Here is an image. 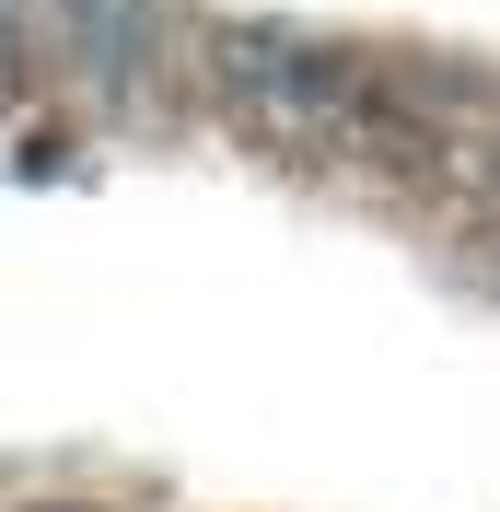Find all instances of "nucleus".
<instances>
[{
  "label": "nucleus",
  "instance_id": "nucleus-1",
  "mask_svg": "<svg viewBox=\"0 0 500 512\" xmlns=\"http://www.w3.org/2000/svg\"><path fill=\"white\" fill-rule=\"evenodd\" d=\"M221 94H233V117H256L268 140H291V152H338L349 128V94H361V59L349 47H314V35H221Z\"/></svg>",
  "mask_w": 500,
  "mask_h": 512
},
{
  "label": "nucleus",
  "instance_id": "nucleus-2",
  "mask_svg": "<svg viewBox=\"0 0 500 512\" xmlns=\"http://www.w3.org/2000/svg\"><path fill=\"white\" fill-rule=\"evenodd\" d=\"M489 175H500V140H489Z\"/></svg>",
  "mask_w": 500,
  "mask_h": 512
}]
</instances>
